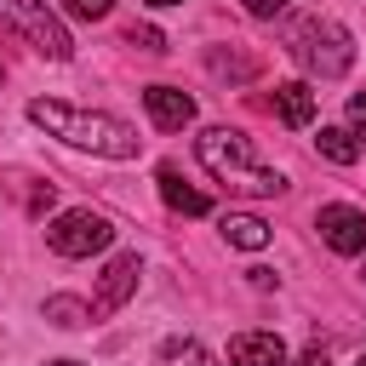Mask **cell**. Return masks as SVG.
<instances>
[{
	"mask_svg": "<svg viewBox=\"0 0 366 366\" xmlns=\"http://www.w3.org/2000/svg\"><path fill=\"white\" fill-rule=\"evenodd\" d=\"M160 366H217V360H212L194 337H172V343L160 349Z\"/></svg>",
	"mask_w": 366,
	"mask_h": 366,
	"instance_id": "obj_14",
	"label": "cell"
},
{
	"mask_svg": "<svg viewBox=\"0 0 366 366\" xmlns=\"http://www.w3.org/2000/svg\"><path fill=\"white\" fill-rule=\"evenodd\" d=\"M315 229H320V240H326L332 252H343V257L366 252V217H360L355 206H320Z\"/></svg>",
	"mask_w": 366,
	"mask_h": 366,
	"instance_id": "obj_6",
	"label": "cell"
},
{
	"mask_svg": "<svg viewBox=\"0 0 366 366\" xmlns=\"http://www.w3.org/2000/svg\"><path fill=\"white\" fill-rule=\"evenodd\" d=\"M349 132H355V143H366V92L349 97Z\"/></svg>",
	"mask_w": 366,
	"mask_h": 366,
	"instance_id": "obj_19",
	"label": "cell"
},
{
	"mask_svg": "<svg viewBox=\"0 0 366 366\" xmlns=\"http://www.w3.org/2000/svg\"><path fill=\"white\" fill-rule=\"evenodd\" d=\"M143 6H183V0H143Z\"/></svg>",
	"mask_w": 366,
	"mask_h": 366,
	"instance_id": "obj_22",
	"label": "cell"
},
{
	"mask_svg": "<svg viewBox=\"0 0 366 366\" xmlns=\"http://www.w3.org/2000/svg\"><path fill=\"white\" fill-rule=\"evenodd\" d=\"M126 46H137V51H166V34H160V29H137V23H132V29H126Z\"/></svg>",
	"mask_w": 366,
	"mask_h": 366,
	"instance_id": "obj_18",
	"label": "cell"
},
{
	"mask_svg": "<svg viewBox=\"0 0 366 366\" xmlns=\"http://www.w3.org/2000/svg\"><path fill=\"white\" fill-rule=\"evenodd\" d=\"M137 252H120V257H109V269L97 274V297H92V315H114L132 292H137Z\"/></svg>",
	"mask_w": 366,
	"mask_h": 366,
	"instance_id": "obj_7",
	"label": "cell"
},
{
	"mask_svg": "<svg viewBox=\"0 0 366 366\" xmlns=\"http://www.w3.org/2000/svg\"><path fill=\"white\" fill-rule=\"evenodd\" d=\"M29 120H34V126H46L51 137L74 143V149L103 154V160H132V154H137V143H143L126 120L97 114V109H74V103H51V97H34V103H29Z\"/></svg>",
	"mask_w": 366,
	"mask_h": 366,
	"instance_id": "obj_1",
	"label": "cell"
},
{
	"mask_svg": "<svg viewBox=\"0 0 366 366\" xmlns=\"http://www.w3.org/2000/svg\"><path fill=\"white\" fill-rule=\"evenodd\" d=\"M292 57H297L309 74H320V80H337V74L355 63V40H349V29H343V23H332V17H309V23L297 29V46H292Z\"/></svg>",
	"mask_w": 366,
	"mask_h": 366,
	"instance_id": "obj_4",
	"label": "cell"
},
{
	"mask_svg": "<svg viewBox=\"0 0 366 366\" xmlns=\"http://www.w3.org/2000/svg\"><path fill=\"white\" fill-rule=\"evenodd\" d=\"M212 74H234V80H246V74H257V63H252V57H223V51H212Z\"/></svg>",
	"mask_w": 366,
	"mask_h": 366,
	"instance_id": "obj_16",
	"label": "cell"
},
{
	"mask_svg": "<svg viewBox=\"0 0 366 366\" xmlns=\"http://www.w3.org/2000/svg\"><path fill=\"white\" fill-rule=\"evenodd\" d=\"M143 109H149V120H154L160 132H183V126L194 120V97L177 92V86H149V92H143Z\"/></svg>",
	"mask_w": 366,
	"mask_h": 366,
	"instance_id": "obj_8",
	"label": "cell"
},
{
	"mask_svg": "<svg viewBox=\"0 0 366 366\" xmlns=\"http://www.w3.org/2000/svg\"><path fill=\"white\" fill-rule=\"evenodd\" d=\"M229 366H286V343L274 332H240L229 343Z\"/></svg>",
	"mask_w": 366,
	"mask_h": 366,
	"instance_id": "obj_9",
	"label": "cell"
},
{
	"mask_svg": "<svg viewBox=\"0 0 366 366\" xmlns=\"http://www.w3.org/2000/svg\"><path fill=\"white\" fill-rule=\"evenodd\" d=\"M280 6H286V0H246V11H252V17H274Z\"/></svg>",
	"mask_w": 366,
	"mask_h": 366,
	"instance_id": "obj_20",
	"label": "cell"
},
{
	"mask_svg": "<svg viewBox=\"0 0 366 366\" xmlns=\"http://www.w3.org/2000/svg\"><path fill=\"white\" fill-rule=\"evenodd\" d=\"M154 183H160V200H166L172 212H183V217H206V212H212V200H206L200 189H189L177 166H160V172H154Z\"/></svg>",
	"mask_w": 366,
	"mask_h": 366,
	"instance_id": "obj_10",
	"label": "cell"
},
{
	"mask_svg": "<svg viewBox=\"0 0 366 366\" xmlns=\"http://www.w3.org/2000/svg\"><path fill=\"white\" fill-rule=\"evenodd\" d=\"M0 29L23 34V40H29L40 57H51V63L74 57V40H69V29L57 23V11H51L46 0H0Z\"/></svg>",
	"mask_w": 366,
	"mask_h": 366,
	"instance_id": "obj_3",
	"label": "cell"
},
{
	"mask_svg": "<svg viewBox=\"0 0 366 366\" xmlns=\"http://www.w3.org/2000/svg\"><path fill=\"white\" fill-rule=\"evenodd\" d=\"M320 154L332 160V166H355L360 160V143H355V132H343V126H320Z\"/></svg>",
	"mask_w": 366,
	"mask_h": 366,
	"instance_id": "obj_13",
	"label": "cell"
},
{
	"mask_svg": "<svg viewBox=\"0 0 366 366\" xmlns=\"http://www.w3.org/2000/svg\"><path fill=\"white\" fill-rule=\"evenodd\" d=\"M46 240H51L57 257H92V252H103V246L114 240V223H109L103 212H92V206H74V212H63V217L46 229Z\"/></svg>",
	"mask_w": 366,
	"mask_h": 366,
	"instance_id": "obj_5",
	"label": "cell"
},
{
	"mask_svg": "<svg viewBox=\"0 0 366 366\" xmlns=\"http://www.w3.org/2000/svg\"><path fill=\"white\" fill-rule=\"evenodd\" d=\"M0 80H6V63H0Z\"/></svg>",
	"mask_w": 366,
	"mask_h": 366,
	"instance_id": "obj_24",
	"label": "cell"
},
{
	"mask_svg": "<svg viewBox=\"0 0 366 366\" xmlns=\"http://www.w3.org/2000/svg\"><path fill=\"white\" fill-rule=\"evenodd\" d=\"M223 240L240 246V252H263V246H269V223L252 217V212H229V217H223Z\"/></svg>",
	"mask_w": 366,
	"mask_h": 366,
	"instance_id": "obj_12",
	"label": "cell"
},
{
	"mask_svg": "<svg viewBox=\"0 0 366 366\" xmlns=\"http://www.w3.org/2000/svg\"><path fill=\"white\" fill-rule=\"evenodd\" d=\"M109 6H114V0H63V11H69V17H80V23L109 17Z\"/></svg>",
	"mask_w": 366,
	"mask_h": 366,
	"instance_id": "obj_17",
	"label": "cell"
},
{
	"mask_svg": "<svg viewBox=\"0 0 366 366\" xmlns=\"http://www.w3.org/2000/svg\"><path fill=\"white\" fill-rule=\"evenodd\" d=\"M200 166L217 177V183H229V189H240V194H280L286 189V177L280 172H269L257 154H252V137L246 132H229V126H212V132H200Z\"/></svg>",
	"mask_w": 366,
	"mask_h": 366,
	"instance_id": "obj_2",
	"label": "cell"
},
{
	"mask_svg": "<svg viewBox=\"0 0 366 366\" xmlns=\"http://www.w3.org/2000/svg\"><path fill=\"white\" fill-rule=\"evenodd\" d=\"M292 366H326V349H303V355H297Z\"/></svg>",
	"mask_w": 366,
	"mask_h": 366,
	"instance_id": "obj_21",
	"label": "cell"
},
{
	"mask_svg": "<svg viewBox=\"0 0 366 366\" xmlns=\"http://www.w3.org/2000/svg\"><path fill=\"white\" fill-rule=\"evenodd\" d=\"M86 315H92V309L74 303V297H51V303H46V320H51V326H80Z\"/></svg>",
	"mask_w": 366,
	"mask_h": 366,
	"instance_id": "obj_15",
	"label": "cell"
},
{
	"mask_svg": "<svg viewBox=\"0 0 366 366\" xmlns=\"http://www.w3.org/2000/svg\"><path fill=\"white\" fill-rule=\"evenodd\" d=\"M274 114H280L286 126H309V120H315V92H309L303 80L274 86Z\"/></svg>",
	"mask_w": 366,
	"mask_h": 366,
	"instance_id": "obj_11",
	"label": "cell"
},
{
	"mask_svg": "<svg viewBox=\"0 0 366 366\" xmlns=\"http://www.w3.org/2000/svg\"><path fill=\"white\" fill-rule=\"evenodd\" d=\"M360 366H366V355H360Z\"/></svg>",
	"mask_w": 366,
	"mask_h": 366,
	"instance_id": "obj_25",
	"label": "cell"
},
{
	"mask_svg": "<svg viewBox=\"0 0 366 366\" xmlns=\"http://www.w3.org/2000/svg\"><path fill=\"white\" fill-rule=\"evenodd\" d=\"M51 366H80V360H51Z\"/></svg>",
	"mask_w": 366,
	"mask_h": 366,
	"instance_id": "obj_23",
	"label": "cell"
}]
</instances>
